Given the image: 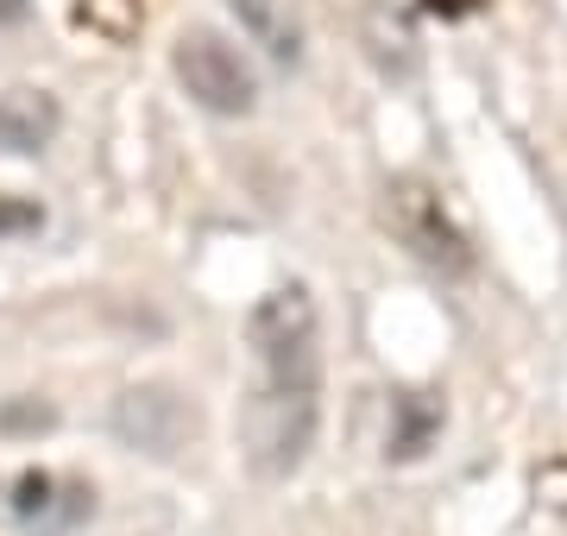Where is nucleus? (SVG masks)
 <instances>
[{"label":"nucleus","mask_w":567,"mask_h":536,"mask_svg":"<svg viewBox=\"0 0 567 536\" xmlns=\"http://www.w3.org/2000/svg\"><path fill=\"white\" fill-rule=\"evenodd\" d=\"M7 517L20 524L25 536H70L76 524L95 517V493L82 480H63V474H44V467H25L13 486H7Z\"/></svg>","instance_id":"obj_4"},{"label":"nucleus","mask_w":567,"mask_h":536,"mask_svg":"<svg viewBox=\"0 0 567 536\" xmlns=\"http://www.w3.org/2000/svg\"><path fill=\"white\" fill-rule=\"evenodd\" d=\"M177 76L208 114H252V102H259L252 63H246L221 32H208V25H189L177 39Z\"/></svg>","instance_id":"obj_2"},{"label":"nucleus","mask_w":567,"mask_h":536,"mask_svg":"<svg viewBox=\"0 0 567 536\" xmlns=\"http://www.w3.org/2000/svg\"><path fill=\"white\" fill-rule=\"evenodd\" d=\"M252 385L240 404V449L259 480L297 474L322 423V322L303 285L265 290L246 316Z\"/></svg>","instance_id":"obj_1"},{"label":"nucleus","mask_w":567,"mask_h":536,"mask_svg":"<svg viewBox=\"0 0 567 536\" xmlns=\"http://www.w3.org/2000/svg\"><path fill=\"white\" fill-rule=\"evenodd\" d=\"M391 227H398V240H404L423 266H435V271H466L473 266L466 234L447 221L442 196H435L429 184H391Z\"/></svg>","instance_id":"obj_3"},{"label":"nucleus","mask_w":567,"mask_h":536,"mask_svg":"<svg viewBox=\"0 0 567 536\" xmlns=\"http://www.w3.org/2000/svg\"><path fill=\"white\" fill-rule=\"evenodd\" d=\"M44 227V208L25 203V196H0V240H25Z\"/></svg>","instance_id":"obj_8"},{"label":"nucleus","mask_w":567,"mask_h":536,"mask_svg":"<svg viewBox=\"0 0 567 536\" xmlns=\"http://www.w3.org/2000/svg\"><path fill=\"white\" fill-rule=\"evenodd\" d=\"M234 20L252 44H265L271 63H297L303 58V25H297V7L290 0H227Z\"/></svg>","instance_id":"obj_5"},{"label":"nucleus","mask_w":567,"mask_h":536,"mask_svg":"<svg viewBox=\"0 0 567 536\" xmlns=\"http://www.w3.org/2000/svg\"><path fill=\"white\" fill-rule=\"evenodd\" d=\"M58 133V102L44 89H7L0 95V152H44Z\"/></svg>","instance_id":"obj_6"},{"label":"nucleus","mask_w":567,"mask_h":536,"mask_svg":"<svg viewBox=\"0 0 567 536\" xmlns=\"http://www.w3.org/2000/svg\"><path fill=\"white\" fill-rule=\"evenodd\" d=\"M442 398L435 392H398L391 398V435H385V454L391 461H416L429 454V442L442 435Z\"/></svg>","instance_id":"obj_7"},{"label":"nucleus","mask_w":567,"mask_h":536,"mask_svg":"<svg viewBox=\"0 0 567 536\" xmlns=\"http://www.w3.org/2000/svg\"><path fill=\"white\" fill-rule=\"evenodd\" d=\"M25 7H32V0H0V20H20Z\"/></svg>","instance_id":"obj_9"}]
</instances>
